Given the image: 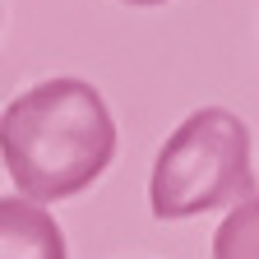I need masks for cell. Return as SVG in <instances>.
I'll use <instances>...</instances> for the list:
<instances>
[{
  "label": "cell",
  "instance_id": "1",
  "mask_svg": "<svg viewBox=\"0 0 259 259\" xmlns=\"http://www.w3.org/2000/svg\"><path fill=\"white\" fill-rule=\"evenodd\" d=\"M0 153L28 204L70 199L111 162L116 125L97 88L83 79H47L5 107Z\"/></svg>",
  "mask_w": 259,
  "mask_h": 259
},
{
  "label": "cell",
  "instance_id": "2",
  "mask_svg": "<svg viewBox=\"0 0 259 259\" xmlns=\"http://www.w3.org/2000/svg\"><path fill=\"white\" fill-rule=\"evenodd\" d=\"M250 135L241 116L204 107L162 144L153 167V213L157 218H190L218 204H250Z\"/></svg>",
  "mask_w": 259,
  "mask_h": 259
},
{
  "label": "cell",
  "instance_id": "3",
  "mask_svg": "<svg viewBox=\"0 0 259 259\" xmlns=\"http://www.w3.org/2000/svg\"><path fill=\"white\" fill-rule=\"evenodd\" d=\"M0 259H65V236L42 204L0 199Z\"/></svg>",
  "mask_w": 259,
  "mask_h": 259
},
{
  "label": "cell",
  "instance_id": "4",
  "mask_svg": "<svg viewBox=\"0 0 259 259\" xmlns=\"http://www.w3.org/2000/svg\"><path fill=\"white\" fill-rule=\"evenodd\" d=\"M130 5H162V0H130Z\"/></svg>",
  "mask_w": 259,
  "mask_h": 259
}]
</instances>
